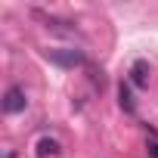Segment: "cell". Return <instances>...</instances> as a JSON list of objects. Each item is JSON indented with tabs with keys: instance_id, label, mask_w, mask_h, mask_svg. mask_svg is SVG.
Returning <instances> with one entry per match:
<instances>
[{
	"instance_id": "6",
	"label": "cell",
	"mask_w": 158,
	"mask_h": 158,
	"mask_svg": "<svg viewBox=\"0 0 158 158\" xmlns=\"http://www.w3.org/2000/svg\"><path fill=\"white\" fill-rule=\"evenodd\" d=\"M146 152H149V155H152V158H158V143H155V139H152V143H149V149H146Z\"/></svg>"
},
{
	"instance_id": "1",
	"label": "cell",
	"mask_w": 158,
	"mask_h": 158,
	"mask_svg": "<svg viewBox=\"0 0 158 158\" xmlns=\"http://www.w3.org/2000/svg\"><path fill=\"white\" fill-rule=\"evenodd\" d=\"M25 106H28V96H25L22 87H10V90L3 93V112H6V115L25 112Z\"/></svg>"
},
{
	"instance_id": "5",
	"label": "cell",
	"mask_w": 158,
	"mask_h": 158,
	"mask_svg": "<svg viewBox=\"0 0 158 158\" xmlns=\"http://www.w3.org/2000/svg\"><path fill=\"white\" fill-rule=\"evenodd\" d=\"M118 99H121V109H124V112H133V109H136V106H133V96H130V90H127V84H121Z\"/></svg>"
},
{
	"instance_id": "3",
	"label": "cell",
	"mask_w": 158,
	"mask_h": 158,
	"mask_svg": "<svg viewBox=\"0 0 158 158\" xmlns=\"http://www.w3.org/2000/svg\"><path fill=\"white\" fill-rule=\"evenodd\" d=\"M50 59L59 62V65H65V68H74V65L84 62V56L77 53V50H50Z\"/></svg>"
},
{
	"instance_id": "2",
	"label": "cell",
	"mask_w": 158,
	"mask_h": 158,
	"mask_svg": "<svg viewBox=\"0 0 158 158\" xmlns=\"http://www.w3.org/2000/svg\"><path fill=\"white\" fill-rule=\"evenodd\" d=\"M149 74H152L149 62H146V59H136V62L130 65V84H136V87H149Z\"/></svg>"
},
{
	"instance_id": "7",
	"label": "cell",
	"mask_w": 158,
	"mask_h": 158,
	"mask_svg": "<svg viewBox=\"0 0 158 158\" xmlns=\"http://www.w3.org/2000/svg\"><path fill=\"white\" fill-rule=\"evenodd\" d=\"M3 158H16V152H3Z\"/></svg>"
},
{
	"instance_id": "4",
	"label": "cell",
	"mask_w": 158,
	"mask_h": 158,
	"mask_svg": "<svg viewBox=\"0 0 158 158\" xmlns=\"http://www.w3.org/2000/svg\"><path fill=\"white\" fill-rule=\"evenodd\" d=\"M59 152H62L59 139H53V136H40L37 139V158H56Z\"/></svg>"
}]
</instances>
